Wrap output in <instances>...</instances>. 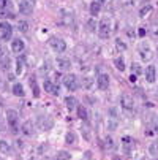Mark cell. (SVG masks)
I'll use <instances>...</instances> for the list:
<instances>
[{"label":"cell","instance_id":"cell-42","mask_svg":"<svg viewBox=\"0 0 158 160\" xmlns=\"http://www.w3.org/2000/svg\"><path fill=\"white\" fill-rule=\"evenodd\" d=\"M155 160H158V158H155Z\"/></svg>","mask_w":158,"mask_h":160},{"label":"cell","instance_id":"cell-10","mask_svg":"<svg viewBox=\"0 0 158 160\" xmlns=\"http://www.w3.org/2000/svg\"><path fill=\"white\" fill-rule=\"evenodd\" d=\"M109 82H111V79H109V76H108L106 73L98 75V78H97V86H98V89L106 90V89L109 87Z\"/></svg>","mask_w":158,"mask_h":160},{"label":"cell","instance_id":"cell-16","mask_svg":"<svg viewBox=\"0 0 158 160\" xmlns=\"http://www.w3.org/2000/svg\"><path fill=\"white\" fill-rule=\"evenodd\" d=\"M0 152L5 154V155L13 154V148H11V144H10L8 141H5V140H0Z\"/></svg>","mask_w":158,"mask_h":160},{"label":"cell","instance_id":"cell-3","mask_svg":"<svg viewBox=\"0 0 158 160\" xmlns=\"http://www.w3.org/2000/svg\"><path fill=\"white\" fill-rule=\"evenodd\" d=\"M111 21L109 19H101L100 21V26H98V35L101 37V38H109V35H111Z\"/></svg>","mask_w":158,"mask_h":160},{"label":"cell","instance_id":"cell-8","mask_svg":"<svg viewBox=\"0 0 158 160\" xmlns=\"http://www.w3.org/2000/svg\"><path fill=\"white\" fill-rule=\"evenodd\" d=\"M24 49H26L24 40H21V38H13V41H11V51L16 52V54H21Z\"/></svg>","mask_w":158,"mask_h":160},{"label":"cell","instance_id":"cell-11","mask_svg":"<svg viewBox=\"0 0 158 160\" xmlns=\"http://www.w3.org/2000/svg\"><path fill=\"white\" fill-rule=\"evenodd\" d=\"M44 90H46L48 94H52V95H59V94H60L59 86H55L51 79H46V81H44Z\"/></svg>","mask_w":158,"mask_h":160},{"label":"cell","instance_id":"cell-18","mask_svg":"<svg viewBox=\"0 0 158 160\" xmlns=\"http://www.w3.org/2000/svg\"><path fill=\"white\" fill-rule=\"evenodd\" d=\"M65 105H66V108H68V109H76L79 106L78 105V100L74 97H66L65 98Z\"/></svg>","mask_w":158,"mask_h":160},{"label":"cell","instance_id":"cell-7","mask_svg":"<svg viewBox=\"0 0 158 160\" xmlns=\"http://www.w3.org/2000/svg\"><path fill=\"white\" fill-rule=\"evenodd\" d=\"M120 106L125 111H133L134 109V98L130 94H123L120 97Z\"/></svg>","mask_w":158,"mask_h":160},{"label":"cell","instance_id":"cell-19","mask_svg":"<svg viewBox=\"0 0 158 160\" xmlns=\"http://www.w3.org/2000/svg\"><path fill=\"white\" fill-rule=\"evenodd\" d=\"M114 65H116V68H117L119 72H125V60L122 57L114 59Z\"/></svg>","mask_w":158,"mask_h":160},{"label":"cell","instance_id":"cell-6","mask_svg":"<svg viewBox=\"0 0 158 160\" xmlns=\"http://www.w3.org/2000/svg\"><path fill=\"white\" fill-rule=\"evenodd\" d=\"M36 125H38V128H40L41 132H48V130L52 128L54 121H52L51 118H48V116H40L38 121H36Z\"/></svg>","mask_w":158,"mask_h":160},{"label":"cell","instance_id":"cell-22","mask_svg":"<svg viewBox=\"0 0 158 160\" xmlns=\"http://www.w3.org/2000/svg\"><path fill=\"white\" fill-rule=\"evenodd\" d=\"M30 87H32L33 97H40V87H38V84H36V81L33 78H30Z\"/></svg>","mask_w":158,"mask_h":160},{"label":"cell","instance_id":"cell-28","mask_svg":"<svg viewBox=\"0 0 158 160\" xmlns=\"http://www.w3.org/2000/svg\"><path fill=\"white\" fill-rule=\"evenodd\" d=\"M116 46H117V49H119V51H125V49H127V44H125L120 38H117V40H116Z\"/></svg>","mask_w":158,"mask_h":160},{"label":"cell","instance_id":"cell-21","mask_svg":"<svg viewBox=\"0 0 158 160\" xmlns=\"http://www.w3.org/2000/svg\"><path fill=\"white\" fill-rule=\"evenodd\" d=\"M55 158H57V160H70V158H71V154H70L68 151H59Z\"/></svg>","mask_w":158,"mask_h":160},{"label":"cell","instance_id":"cell-14","mask_svg":"<svg viewBox=\"0 0 158 160\" xmlns=\"http://www.w3.org/2000/svg\"><path fill=\"white\" fill-rule=\"evenodd\" d=\"M89 11H90V14H92L93 18L98 16V13L101 11V3L98 2V0H93V2L89 5Z\"/></svg>","mask_w":158,"mask_h":160},{"label":"cell","instance_id":"cell-38","mask_svg":"<svg viewBox=\"0 0 158 160\" xmlns=\"http://www.w3.org/2000/svg\"><path fill=\"white\" fill-rule=\"evenodd\" d=\"M112 160H122V158H120V157H117V155H116V157H112Z\"/></svg>","mask_w":158,"mask_h":160},{"label":"cell","instance_id":"cell-17","mask_svg":"<svg viewBox=\"0 0 158 160\" xmlns=\"http://www.w3.org/2000/svg\"><path fill=\"white\" fill-rule=\"evenodd\" d=\"M13 94L16 95V97H24L26 95V92H24V87H22V84L21 82H16L14 86H13Z\"/></svg>","mask_w":158,"mask_h":160},{"label":"cell","instance_id":"cell-5","mask_svg":"<svg viewBox=\"0 0 158 160\" xmlns=\"http://www.w3.org/2000/svg\"><path fill=\"white\" fill-rule=\"evenodd\" d=\"M33 7H35V0H21L19 2V13L29 16V14H32Z\"/></svg>","mask_w":158,"mask_h":160},{"label":"cell","instance_id":"cell-12","mask_svg":"<svg viewBox=\"0 0 158 160\" xmlns=\"http://www.w3.org/2000/svg\"><path fill=\"white\" fill-rule=\"evenodd\" d=\"M55 63H57L59 70H70L71 68V60L66 59V57H57Z\"/></svg>","mask_w":158,"mask_h":160},{"label":"cell","instance_id":"cell-9","mask_svg":"<svg viewBox=\"0 0 158 160\" xmlns=\"http://www.w3.org/2000/svg\"><path fill=\"white\" fill-rule=\"evenodd\" d=\"M144 75H146V81H147L149 84H153L155 79H156V68H155V65H149V67L146 68Z\"/></svg>","mask_w":158,"mask_h":160},{"label":"cell","instance_id":"cell-40","mask_svg":"<svg viewBox=\"0 0 158 160\" xmlns=\"http://www.w3.org/2000/svg\"><path fill=\"white\" fill-rule=\"evenodd\" d=\"M141 2H144V3H147V2H149V0H141Z\"/></svg>","mask_w":158,"mask_h":160},{"label":"cell","instance_id":"cell-33","mask_svg":"<svg viewBox=\"0 0 158 160\" xmlns=\"http://www.w3.org/2000/svg\"><path fill=\"white\" fill-rule=\"evenodd\" d=\"M7 7V0H0V10H3Z\"/></svg>","mask_w":158,"mask_h":160},{"label":"cell","instance_id":"cell-30","mask_svg":"<svg viewBox=\"0 0 158 160\" xmlns=\"http://www.w3.org/2000/svg\"><path fill=\"white\" fill-rule=\"evenodd\" d=\"M87 27H89L90 32H97V24H95V21H93V19H90V21L87 22Z\"/></svg>","mask_w":158,"mask_h":160},{"label":"cell","instance_id":"cell-41","mask_svg":"<svg viewBox=\"0 0 158 160\" xmlns=\"http://www.w3.org/2000/svg\"><path fill=\"white\" fill-rule=\"evenodd\" d=\"M156 57H158V49H156Z\"/></svg>","mask_w":158,"mask_h":160},{"label":"cell","instance_id":"cell-32","mask_svg":"<svg viewBox=\"0 0 158 160\" xmlns=\"http://www.w3.org/2000/svg\"><path fill=\"white\" fill-rule=\"evenodd\" d=\"M152 125H153V132L158 133V118H155V119L152 121Z\"/></svg>","mask_w":158,"mask_h":160},{"label":"cell","instance_id":"cell-13","mask_svg":"<svg viewBox=\"0 0 158 160\" xmlns=\"http://www.w3.org/2000/svg\"><path fill=\"white\" fill-rule=\"evenodd\" d=\"M21 132L24 133V135H27V136H32V135L35 133V127H33V122H32V121H26L24 124L21 125Z\"/></svg>","mask_w":158,"mask_h":160},{"label":"cell","instance_id":"cell-31","mask_svg":"<svg viewBox=\"0 0 158 160\" xmlns=\"http://www.w3.org/2000/svg\"><path fill=\"white\" fill-rule=\"evenodd\" d=\"M131 68H133V75H139V73H141V65H139V63H134V62H133Z\"/></svg>","mask_w":158,"mask_h":160},{"label":"cell","instance_id":"cell-37","mask_svg":"<svg viewBox=\"0 0 158 160\" xmlns=\"http://www.w3.org/2000/svg\"><path fill=\"white\" fill-rule=\"evenodd\" d=\"M130 81H133V82H134V81H136V75H131V78H130Z\"/></svg>","mask_w":158,"mask_h":160},{"label":"cell","instance_id":"cell-36","mask_svg":"<svg viewBox=\"0 0 158 160\" xmlns=\"http://www.w3.org/2000/svg\"><path fill=\"white\" fill-rule=\"evenodd\" d=\"M3 60V51H2V48H0V62Z\"/></svg>","mask_w":158,"mask_h":160},{"label":"cell","instance_id":"cell-24","mask_svg":"<svg viewBox=\"0 0 158 160\" xmlns=\"http://www.w3.org/2000/svg\"><path fill=\"white\" fill-rule=\"evenodd\" d=\"M17 29H19L22 33H26V32H29L30 26H29V22H26V21H19V22H17Z\"/></svg>","mask_w":158,"mask_h":160},{"label":"cell","instance_id":"cell-39","mask_svg":"<svg viewBox=\"0 0 158 160\" xmlns=\"http://www.w3.org/2000/svg\"><path fill=\"white\" fill-rule=\"evenodd\" d=\"M98 2H100V3H103V2H106V0H98Z\"/></svg>","mask_w":158,"mask_h":160},{"label":"cell","instance_id":"cell-15","mask_svg":"<svg viewBox=\"0 0 158 160\" xmlns=\"http://www.w3.org/2000/svg\"><path fill=\"white\" fill-rule=\"evenodd\" d=\"M139 56H141V59H142L144 62L152 60V57H153V54H152L150 48H147V46H141V49H139Z\"/></svg>","mask_w":158,"mask_h":160},{"label":"cell","instance_id":"cell-1","mask_svg":"<svg viewBox=\"0 0 158 160\" xmlns=\"http://www.w3.org/2000/svg\"><path fill=\"white\" fill-rule=\"evenodd\" d=\"M5 116H7V122H8L10 128L13 130V133H17V130H19V114H17V111L8 109Z\"/></svg>","mask_w":158,"mask_h":160},{"label":"cell","instance_id":"cell-25","mask_svg":"<svg viewBox=\"0 0 158 160\" xmlns=\"http://www.w3.org/2000/svg\"><path fill=\"white\" fill-rule=\"evenodd\" d=\"M74 141H76L74 133H73V132H66V135H65V143H66V144H74Z\"/></svg>","mask_w":158,"mask_h":160},{"label":"cell","instance_id":"cell-20","mask_svg":"<svg viewBox=\"0 0 158 160\" xmlns=\"http://www.w3.org/2000/svg\"><path fill=\"white\" fill-rule=\"evenodd\" d=\"M0 32H2V33L13 32V27H11V24H8L7 21H2V22H0Z\"/></svg>","mask_w":158,"mask_h":160},{"label":"cell","instance_id":"cell-2","mask_svg":"<svg viewBox=\"0 0 158 160\" xmlns=\"http://www.w3.org/2000/svg\"><path fill=\"white\" fill-rule=\"evenodd\" d=\"M63 84H65V87L68 89L70 92H74V90H78V89H79V81H78V76H76V75H73V73L66 75V76L63 78Z\"/></svg>","mask_w":158,"mask_h":160},{"label":"cell","instance_id":"cell-23","mask_svg":"<svg viewBox=\"0 0 158 160\" xmlns=\"http://www.w3.org/2000/svg\"><path fill=\"white\" fill-rule=\"evenodd\" d=\"M76 111H78V118L79 119H82V121L87 119V109H85V106H78Z\"/></svg>","mask_w":158,"mask_h":160},{"label":"cell","instance_id":"cell-27","mask_svg":"<svg viewBox=\"0 0 158 160\" xmlns=\"http://www.w3.org/2000/svg\"><path fill=\"white\" fill-rule=\"evenodd\" d=\"M150 11H152V5H149V3H147V5H144V7L141 8V11H139V16H141V18H146V16H147Z\"/></svg>","mask_w":158,"mask_h":160},{"label":"cell","instance_id":"cell-29","mask_svg":"<svg viewBox=\"0 0 158 160\" xmlns=\"http://www.w3.org/2000/svg\"><path fill=\"white\" fill-rule=\"evenodd\" d=\"M93 84H95V82H93L92 78H85V79H84V87H85V89H92Z\"/></svg>","mask_w":158,"mask_h":160},{"label":"cell","instance_id":"cell-35","mask_svg":"<svg viewBox=\"0 0 158 160\" xmlns=\"http://www.w3.org/2000/svg\"><path fill=\"white\" fill-rule=\"evenodd\" d=\"M11 33H13V32H7V33H3V40H8V38H11Z\"/></svg>","mask_w":158,"mask_h":160},{"label":"cell","instance_id":"cell-4","mask_svg":"<svg viewBox=\"0 0 158 160\" xmlns=\"http://www.w3.org/2000/svg\"><path fill=\"white\" fill-rule=\"evenodd\" d=\"M49 46H51V49L55 51V52H63V51L66 49V43H65L63 38L54 37V38L49 40Z\"/></svg>","mask_w":158,"mask_h":160},{"label":"cell","instance_id":"cell-34","mask_svg":"<svg viewBox=\"0 0 158 160\" xmlns=\"http://www.w3.org/2000/svg\"><path fill=\"white\" fill-rule=\"evenodd\" d=\"M138 33H139V37H146V33H147V32H146V29H142V27H141Z\"/></svg>","mask_w":158,"mask_h":160},{"label":"cell","instance_id":"cell-26","mask_svg":"<svg viewBox=\"0 0 158 160\" xmlns=\"http://www.w3.org/2000/svg\"><path fill=\"white\" fill-rule=\"evenodd\" d=\"M24 73V60L17 59L16 60V75H22Z\"/></svg>","mask_w":158,"mask_h":160}]
</instances>
